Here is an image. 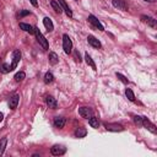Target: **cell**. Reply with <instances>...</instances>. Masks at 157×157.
Returning <instances> with one entry per match:
<instances>
[{"instance_id":"1","label":"cell","mask_w":157,"mask_h":157,"mask_svg":"<svg viewBox=\"0 0 157 157\" xmlns=\"http://www.w3.org/2000/svg\"><path fill=\"white\" fill-rule=\"evenodd\" d=\"M34 34H36V37H37V40H38V43L42 45L43 49H49V44H48V40L45 39V37L42 34V32H40L37 27H34Z\"/></svg>"},{"instance_id":"2","label":"cell","mask_w":157,"mask_h":157,"mask_svg":"<svg viewBox=\"0 0 157 157\" xmlns=\"http://www.w3.org/2000/svg\"><path fill=\"white\" fill-rule=\"evenodd\" d=\"M63 48H64V52L66 54H70L71 53V49H73V42L70 37L68 34H64L63 36Z\"/></svg>"},{"instance_id":"3","label":"cell","mask_w":157,"mask_h":157,"mask_svg":"<svg viewBox=\"0 0 157 157\" xmlns=\"http://www.w3.org/2000/svg\"><path fill=\"white\" fill-rule=\"evenodd\" d=\"M104 126H106V129L108 131H123L124 130L123 125L118 123H106Z\"/></svg>"},{"instance_id":"4","label":"cell","mask_w":157,"mask_h":157,"mask_svg":"<svg viewBox=\"0 0 157 157\" xmlns=\"http://www.w3.org/2000/svg\"><path fill=\"white\" fill-rule=\"evenodd\" d=\"M65 151H66V149L64 146H60V145H54V146L50 149V154L53 156H61V155L65 154Z\"/></svg>"},{"instance_id":"5","label":"cell","mask_w":157,"mask_h":157,"mask_svg":"<svg viewBox=\"0 0 157 157\" xmlns=\"http://www.w3.org/2000/svg\"><path fill=\"white\" fill-rule=\"evenodd\" d=\"M141 125H144L146 129L149 130V131H151L152 134H156L157 133V129H156V126H155V124H152L151 121L147 119V118H145V117H142V124Z\"/></svg>"},{"instance_id":"6","label":"cell","mask_w":157,"mask_h":157,"mask_svg":"<svg viewBox=\"0 0 157 157\" xmlns=\"http://www.w3.org/2000/svg\"><path fill=\"white\" fill-rule=\"evenodd\" d=\"M79 114H80L82 118L89 119L90 117H92L94 112H92V109L89 108V107H81V108H79Z\"/></svg>"},{"instance_id":"7","label":"cell","mask_w":157,"mask_h":157,"mask_svg":"<svg viewBox=\"0 0 157 157\" xmlns=\"http://www.w3.org/2000/svg\"><path fill=\"white\" fill-rule=\"evenodd\" d=\"M141 21L145 22V24H146L147 26L152 27V28H156V27H157V22H156V20L154 19V17H150V16H146V15H142V16H141Z\"/></svg>"},{"instance_id":"8","label":"cell","mask_w":157,"mask_h":157,"mask_svg":"<svg viewBox=\"0 0 157 157\" xmlns=\"http://www.w3.org/2000/svg\"><path fill=\"white\" fill-rule=\"evenodd\" d=\"M20 59H21V53H20V50H14L13 52V64H11V70H14V69L17 66V64H19V61H20Z\"/></svg>"},{"instance_id":"9","label":"cell","mask_w":157,"mask_h":157,"mask_svg":"<svg viewBox=\"0 0 157 157\" xmlns=\"http://www.w3.org/2000/svg\"><path fill=\"white\" fill-rule=\"evenodd\" d=\"M112 4L114 8H117L119 10H123V11L128 10V5L125 0H112Z\"/></svg>"},{"instance_id":"10","label":"cell","mask_w":157,"mask_h":157,"mask_svg":"<svg viewBox=\"0 0 157 157\" xmlns=\"http://www.w3.org/2000/svg\"><path fill=\"white\" fill-rule=\"evenodd\" d=\"M89 22H90V24L94 25L96 28H98L100 31H104V27L102 26V24H101V22L96 19V17H95L94 15H90V16H89Z\"/></svg>"},{"instance_id":"11","label":"cell","mask_w":157,"mask_h":157,"mask_svg":"<svg viewBox=\"0 0 157 157\" xmlns=\"http://www.w3.org/2000/svg\"><path fill=\"white\" fill-rule=\"evenodd\" d=\"M58 3H59V5L61 6V9L65 11V14L69 16V17H73V11H71V9L68 6V4L65 3V0H57Z\"/></svg>"},{"instance_id":"12","label":"cell","mask_w":157,"mask_h":157,"mask_svg":"<svg viewBox=\"0 0 157 157\" xmlns=\"http://www.w3.org/2000/svg\"><path fill=\"white\" fill-rule=\"evenodd\" d=\"M65 123H66V120H65V118H64V117L54 118V125H55V128H58V129H63L64 125H65Z\"/></svg>"},{"instance_id":"13","label":"cell","mask_w":157,"mask_h":157,"mask_svg":"<svg viewBox=\"0 0 157 157\" xmlns=\"http://www.w3.org/2000/svg\"><path fill=\"white\" fill-rule=\"evenodd\" d=\"M87 40H89V43H90L94 48H101V42H100V40H98L96 37L89 36V37H87Z\"/></svg>"},{"instance_id":"14","label":"cell","mask_w":157,"mask_h":157,"mask_svg":"<svg viewBox=\"0 0 157 157\" xmlns=\"http://www.w3.org/2000/svg\"><path fill=\"white\" fill-rule=\"evenodd\" d=\"M19 100H20V96L19 95H15L10 98V101H9V106L11 109H15L17 107V104H19Z\"/></svg>"},{"instance_id":"15","label":"cell","mask_w":157,"mask_h":157,"mask_svg":"<svg viewBox=\"0 0 157 157\" xmlns=\"http://www.w3.org/2000/svg\"><path fill=\"white\" fill-rule=\"evenodd\" d=\"M45 102H47V104H48V107H49V108H52V109H57L58 103H57V101H55V98H53L52 96H48L47 98H45Z\"/></svg>"},{"instance_id":"16","label":"cell","mask_w":157,"mask_h":157,"mask_svg":"<svg viewBox=\"0 0 157 157\" xmlns=\"http://www.w3.org/2000/svg\"><path fill=\"white\" fill-rule=\"evenodd\" d=\"M43 25H44V27H45V28H47V30H48L49 32L54 30V26H53V22H52V20L49 19V17H44V19H43Z\"/></svg>"},{"instance_id":"17","label":"cell","mask_w":157,"mask_h":157,"mask_svg":"<svg viewBox=\"0 0 157 157\" xmlns=\"http://www.w3.org/2000/svg\"><path fill=\"white\" fill-rule=\"evenodd\" d=\"M20 28L21 30H24L25 32H28V33H34V27H32L31 25H28V24H24V22H21L20 24Z\"/></svg>"},{"instance_id":"18","label":"cell","mask_w":157,"mask_h":157,"mask_svg":"<svg viewBox=\"0 0 157 157\" xmlns=\"http://www.w3.org/2000/svg\"><path fill=\"white\" fill-rule=\"evenodd\" d=\"M87 135V130L85 129V128H77L76 130H75V136L81 139V137H85Z\"/></svg>"},{"instance_id":"19","label":"cell","mask_w":157,"mask_h":157,"mask_svg":"<svg viewBox=\"0 0 157 157\" xmlns=\"http://www.w3.org/2000/svg\"><path fill=\"white\" fill-rule=\"evenodd\" d=\"M85 60H86V63H87V65H90L94 70H97V68H96V64H95V61H94V59L89 55V53H86L85 54Z\"/></svg>"},{"instance_id":"20","label":"cell","mask_w":157,"mask_h":157,"mask_svg":"<svg viewBox=\"0 0 157 157\" xmlns=\"http://www.w3.org/2000/svg\"><path fill=\"white\" fill-rule=\"evenodd\" d=\"M58 61H59L58 55L54 53V52H50L49 53V63L52 64V65H55V64H58Z\"/></svg>"},{"instance_id":"21","label":"cell","mask_w":157,"mask_h":157,"mask_svg":"<svg viewBox=\"0 0 157 157\" xmlns=\"http://www.w3.org/2000/svg\"><path fill=\"white\" fill-rule=\"evenodd\" d=\"M89 124H90L92 128L97 129V128L100 126V121H98V118H96V117H90V119H89Z\"/></svg>"},{"instance_id":"22","label":"cell","mask_w":157,"mask_h":157,"mask_svg":"<svg viewBox=\"0 0 157 157\" xmlns=\"http://www.w3.org/2000/svg\"><path fill=\"white\" fill-rule=\"evenodd\" d=\"M50 5H52V8H53V9L55 10V13L61 14L63 9H61V6L59 5V3H58V1H55V0H52V1H50Z\"/></svg>"},{"instance_id":"23","label":"cell","mask_w":157,"mask_h":157,"mask_svg":"<svg viewBox=\"0 0 157 157\" xmlns=\"http://www.w3.org/2000/svg\"><path fill=\"white\" fill-rule=\"evenodd\" d=\"M0 71H1L3 74H8V73L11 71V66L9 65V64L4 63V64H1V66H0Z\"/></svg>"},{"instance_id":"24","label":"cell","mask_w":157,"mask_h":157,"mask_svg":"<svg viewBox=\"0 0 157 157\" xmlns=\"http://www.w3.org/2000/svg\"><path fill=\"white\" fill-rule=\"evenodd\" d=\"M54 81V76H53V74L52 73H47L44 75V82L45 84H52Z\"/></svg>"},{"instance_id":"25","label":"cell","mask_w":157,"mask_h":157,"mask_svg":"<svg viewBox=\"0 0 157 157\" xmlns=\"http://www.w3.org/2000/svg\"><path fill=\"white\" fill-rule=\"evenodd\" d=\"M8 144V139L6 137H3L1 141H0V155L4 154V150H5V146H6Z\"/></svg>"},{"instance_id":"26","label":"cell","mask_w":157,"mask_h":157,"mask_svg":"<svg viewBox=\"0 0 157 157\" xmlns=\"http://www.w3.org/2000/svg\"><path fill=\"white\" fill-rule=\"evenodd\" d=\"M25 76H26V74L24 73V71H20V73H17L16 75H15V81H16V82H20V81H22V80H24L25 79Z\"/></svg>"},{"instance_id":"27","label":"cell","mask_w":157,"mask_h":157,"mask_svg":"<svg viewBox=\"0 0 157 157\" xmlns=\"http://www.w3.org/2000/svg\"><path fill=\"white\" fill-rule=\"evenodd\" d=\"M125 95H126V97L129 98L130 101H133V102L135 101V96H134V92H133L130 89H126V90H125Z\"/></svg>"},{"instance_id":"28","label":"cell","mask_w":157,"mask_h":157,"mask_svg":"<svg viewBox=\"0 0 157 157\" xmlns=\"http://www.w3.org/2000/svg\"><path fill=\"white\" fill-rule=\"evenodd\" d=\"M115 75H117V77L121 81V82H123V84H129V81H128V79L125 77V76H123V75H121V74H119V73H117V74H115Z\"/></svg>"},{"instance_id":"29","label":"cell","mask_w":157,"mask_h":157,"mask_svg":"<svg viewBox=\"0 0 157 157\" xmlns=\"http://www.w3.org/2000/svg\"><path fill=\"white\" fill-rule=\"evenodd\" d=\"M134 121L137 124V125H141L142 124V117H139V115H135L134 117Z\"/></svg>"},{"instance_id":"30","label":"cell","mask_w":157,"mask_h":157,"mask_svg":"<svg viewBox=\"0 0 157 157\" xmlns=\"http://www.w3.org/2000/svg\"><path fill=\"white\" fill-rule=\"evenodd\" d=\"M31 13L28 10H22V11H20V14H19V17H25V16H27V15H30Z\"/></svg>"},{"instance_id":"31","label":"cell","mask_w":157,"mask_h":157,"mask_svg":"<svg viewBox=\"0 0 157 157\" xmlns=\"http://www.w3.org/2000/svg\"><path fill=\"white\" fill-rule=\"evenodd\" d=\"M75 58H76V60H79V61H81V59H80V54L77 53V52H75Z\"/></svg>"},{"instance_id":"32","label":"cell","mask_w":157,"mask_h":157,"mask_svg":"<svg viewBox=\"0 0 157 157\" xmlns=\"http://www.w3.org/2000/svg\"><path fill=\"white\" fill-rule=\"evenodd\" d=\"M30 1H31V4L33 5V6H37V5H38L37 4V0H30Z\"/></svg>"},{"instance_id":"33","label":"cell","mask_w":157,"mask_h":157,"mask_svg":"<svg viewBox=\"0 0 157 157\" xmlns=\"http://www.w3.org/2000/svg\"><path fill=\"white\" fill-rule=\"evenodd\" d=\"M3 118H4V115H3V113H0V121L3 120Z\"/></svg>"},{"instance_id":"34","label":"cell","mask_w":157,"mask_h":157,"mask_svg":"<svg viewBox=\"0 0 157 157\" xmlns=\"http://www.w3.org/2000/svg\"><path fill=\"white\" fill-rule=\"evenodd\" d=\"M145 1H147V3H154L155 0H145Z\"/></svg>"}]
</instances>
